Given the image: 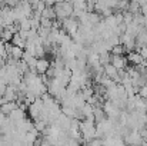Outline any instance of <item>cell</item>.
Segmentation results:
<instances>
[{
  "instance_id": "6da1fadb",
  "label": "cell",
  "mask_w": 147,
  "mask_h": 146,
  "mask_svg": "<svg viewBox=\"0 0 147 146\" xmlns=\"http://www.w3.org/2000/svg\"><path fill=\"white\" fill-rule=\"evenodd\" d=\"M54 9H56V14H57V19L63 20L66 17H70L73 14V10H74V6L71 1L69 0H64V1H60V3H56L54 4Z\"/></svg>"
},
{
  "instance_id": "7a4b0ae2",
  "label": "cell",
  "mask_w": 147,
  "mask_h": 146,
  "mask_svg": "<svg viewBox=\"0 0 147 146\" xmlns=\"http://www.w3.org/2000/svg\"><path fill=\"white\" fill-rule=\"evenodd\" d=\"M63 22V29L67 32V35H70L71 37L79 32V29H80V22H79V19H76V17H73V16H70V17H66V19H63L61 20Z\"/></svg>"
},
{
  "instance_id": "3957f363",
  "label": "cell",
  "mask_w": 147,
  "mask_h": 146,
  "mask_svg": "<svg viewBox=\"0 0 147 146\" xmlns=\"http://www.w3.org/2000/svg\"><path fill=\"white\" fill-rule=\"evenodd\" d=\"M104 75L109 76V77H111L116 83H121V77H120V75H119V69H117L111 62L107 63V65H104Z\"/></svg>"
},
{
  "instance_id": "277c9868",
  "label": "cell",
  "mask_w": 147,
  "mask_h": 146,
  "mask_svg": "<svg viewBox=\"0 0 147 146\" xmlns=\"http://www.w3.org/2000/svg\"><path fill=\"white\" fill-rule=\"evenodd\" d=\"M126 57H127L129 63L133 65V66H139V65H142V63L146 60V59L140 54V52H137V50H130Z\"/></svg>"
},
{
  "instance_id": "5b68a950",
  "label": "cell",
  "mask_w": 147,
  "mask_h": 146,
  "mask_svg": "<svg viewBox=\"0 0 147 146\" xmlns=\"http://www.w3.org/2000/svg\"><path fill=\"white\" fill-rule=\"evenodd\" d=\"M111 63L120 70V69H126L127 67L129 60H127V57L124 54H113L111 53Z\"/></svg>"
},
{
  "instance_id": "8992f818",
  "label": "cell",
  "mask_w": 147,
  "mask_h": 146,
  "mask_svg": "<svg viewBox=\"0 0 147 146\" xmlns=\"http://www.w3.org/2000/svg\"><path fill=\"white\" fill-rule=\"evenodd\" d=\"M50 67V60L47 57H39L37 59V65H36V70L39 75H45Z\"/></svg>"
},
{
  "instance_id": "52a82bcc",
  "label": "cell",
  "mask_w": 147,
  "mask_h": 146,
  "mask_svg": "<svg viewBox=\"0 0 147 146\" xmlns=\"http://www.w3.org/2000/svg\"><path fill=\"white\" fill-rule=\"evenodd\" d=\"M19 107V103L16 102V100H10V102H4L1 106H0V110L6 115V116H9L14 109H17Z\"/></svg>"
},
{
  "instance_id": "ba28073f",
  "label": "cell",
  "mask_w": 147,
  "mask_h": 146,
  "mask_svg": "<svg viewBox=\"0 0 147 146\" xmlns=\"http://www.w3.org/2000/svg\"><path fill=\"white\" fill-rule=\"evenodd\" d=\"M9 117H10L14 123H17V122H20L22 119H24V117H26V112H24L23 109L17 107V109H14V110L9 115Z\"/></svg>"
},
{
  "instance_id": "9c48e42d",
  "label": "cell",
  "mask_w": 147,
  "mask_h": 146,
  "mask_svg": "<svg viewBox=\"0 0 147 146\" xmlns=\"http://www.w3.org/2000/svg\"><path fill=\"white\" fill-rule=\"evenodd\" d=\"M11 43H13L14 46H20V48L26 49V45H27V40H26V39H23V37H22V36L19 35V32H17V33H14V35H13Z\"/></svg>"
},
{
  "instance_id": "30bf717a",
  "label": "cell",
  "mask_w": 147,
  "mask_h": 146,
  "mask_svg": "<svg viewBox=\"0 0 147 146\" xmlns=\"http://www.w3.org/2000/svg\"><path fill=\"white\" fill-rule=\"evenodd\" d=\"M42 17H47V19H51V20L57 19V14H56V9H54V6H47V7L42 12Z\"/></svg>"
},
{
  "instance_id": "8fae6325",
  "label": "cell",
  "mask_w": 147,
  "mask_h": 146,
  "mask_svg": "<svg viewBox=\"0 0 147 146\" xmlns=\"http://www.w3.org/2000/svg\"><path fill=\"white\" fill-rule=\"evenodd\" d=\"M111 62V52H103V53H98V63L101 66L107 65Z\"/></svg>"
},
{
  "instance_id": "7c38bea8",
  "label": "cell",
  "mask_w": 147,
  "mask_h": 146,
  "mask_svg": "<svg viewBox=\"0 0 147 146\" xmlns=\"http://www.w3.org/2000/svg\"><path fill=\"white\" fill-rule=\"evenodd\" d=\"M23 53H24V49L20 48V46H14L13 45V49H11V53L9 56H13L16 60H20L23 57Z\"/></svg>"
},
{
  "instance_id": "4fadbf2b",
  "label": "cell",
  "mask_w": 147,
  "mask_h": 146,
  "mask_svg": "<svg viewBox=\"0 0 147 146\" xmlns=\"http://www.w3.org/2000/svg\"><path fill=\"white\" fill-rule=\"evenodd\" d=\"M13 35H14V33H13L9 27H4V29H3V32H1V35H0V39H1V40H4V42H11Z\"/></svg>"
},
{
  "instance_id": "5bb4252c",
  "label": "cell",
  "mask_w": 147,
  "mask_h": 146,
  "mask_svg": "<svg viewBox=\"0 0 147 146\" xmlns=\"http://www.w3.org/2000/svg\"><path fill=\"white\" fill-rule=\"evenodd\" d=\"M111 53H113V54H126V53H127V50H126V48H124V45H123V43H119V45L113 46Z\"/></svg>"
},
{
  "instance_id": "9a60e30c",
  "label": "cell",
  "mask_w": 147,
  "mask_h": 146,
  "mask_svg": "<svg viewBox=\"0 0 147 146\" xmlns=\"http://www.w3.org/2000/svg\"><path fill=\"white\" fill-rule=\"evenodd\" d=\"M19 23H20V29H24V30H30V29H32L30 17H23Z\"/></svg>"
},
{
  "instance_id": "2e32d148",
  "label": "cell",
  "mask_w": 147,
  "mask_h": 146,
  "mask_svg": "<svg viewBox=\"0 0 147 146\" xmlns=\"http://www.w3.org/2000/svg\"><path fill=\"white\" fill-rule=\"evenodd\" d=\"M40 26L51 30V27H53V20H51V19H47V17H42V19H40Z\"/></svg>"
},
{
  "instance_id": "e0dca14e",
  "label": "cell",
  "mask_w": 147,
  "mask_h": 146,
  "mask_svg": "<svg viewBox=\"0 0 147 146\" xmlns=\"http://www.w3.org/2000/svg\"><path fill=\"white\" fill-rule=\"evenodd\" d=\"M0 57H3L6 60L9 57V53L6 52V46H4V40H1V39H0Z\"/></svg>"
},
{
  "instance_id": "ac0fdd59",
  "label": "cell",
  "mask_w": 147,
  "mask_h": 146,
  "mask_svg": "<svg viewBox=\"0 0 147 146\" xmlns=\"http://www.w3.org/2000/svg\"><path fill=\"white\" fill-rule=\"evenodd\" d=\"M46 3V6H54L56 4V0H43Z\"/></svg>"
}]
</instances>
